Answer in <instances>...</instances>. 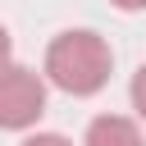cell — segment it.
Masks as SVG:
<instances>
[{"mask_svg": "<svg viewBox=\"0 0 146 146\" xmlns=\"http://www.w3.org/2000/svg\"><path fill=\"white\" fill-rule=\"evenodd\" d=\"M110 5H119V9H146V0H110Z\"/></svg>", "mask_w": 146, "mask_h": 146, "instance_id": "52a82bcc", "label": "cell"}, {"mask_svg": "<svg viewBox=\"0 0 146 146\" xmlns=\"http://www.w3.org/2000/svg\"><path fill=\"white\" fill-rule=\"evenodd\" d=\"M132 110H137V114L146 119V64H141V68L132 73Z\"/></svg>", "mask_w": 146, "mask_h": 146, "instance_id": "277c9868", "label": "cell"}, {"mask_svg": "<svg viewBox=\"0 0 146 146\" xmlns=\"http://www.w3.org/2000/svg\"><path fill=\"white\" fill-rule=\"evenodd\" d=\"M110 68H114V55H110L105 36H96L87 27L59 32L46 50V78L68 96H96L110 82Z\"/></svg>", "mask_w": 146, "mask_h": 146, "instance_id": "6da1fadb", "label": "cell"}, {"mask_svg": "<svg viewBox=\"0 0 146 146\" xmlns=\"http://www.w3.org/2000/svg\"><path fill=\"white\" fill-rule=\"evenodd\" d=\"M9 55H14V41H9V32L0 27V68H9Z\"/></svg>", "mask_w": 146, "mask_h": 146, "instance_id": "8992f818", "label": "cell"}, {"mask_svg": "<svg viewBox=\"0 0 146 146\" xmlns=\"http://www.w3.org/2000/svg\"><path fill=\"white\" fill-rule=\"evenodd\" d=\"M23 146H73L68 137H59V132H36V137H27Z\"/></svg>", "mask_w": 146, "mask_h": 146, "instance_id": "5b68a950", "label": "cell"}, {"mask_svg": "<svg viewBox=\"0 0 146 146\" xmlns=\"http://www.w3.org/2000/svg\"><path fill=\"white\" fill-rule=\"evenodd\" d=\"M41 114H46V82L23 64L0 68V128H32Z\"/></svg>", "mask_w": 146, "mask_h": 146, "instance_id": "7a4b0ae2", "label": "cell"}, {"mask_svg": "<svg viewBox=\"0 0 146 146\" xmlns=\"http://www.w3.org/2000/svg\"><path fill=\"white\" fill-rule=\"evenodd\" d=\"M82 146H146V141H141V132H137L132 119H123V114H100V119H91Z\"/></svg>", "mask_w": 146, "mask_h": 146, "instance_id": "3957f363", "label": "cell"}]
</instances>
